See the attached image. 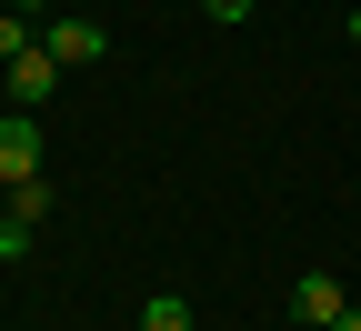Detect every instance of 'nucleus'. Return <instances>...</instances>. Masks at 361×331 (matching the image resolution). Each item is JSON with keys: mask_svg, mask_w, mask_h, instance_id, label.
<instances>
[{"mask_svg": "<svg viewBox=\"0 0 361 331\" xmlns=\"http://www.w3.org/2000/svg\"><path fill=\"white\" fill-rule=\"evenodd\" d=\"M30 30H40V51H51L61 71H80V61H101V51H111V30H101V20H80V11H51V20H30Z\"/></svg>", "mask_w": 361, "mask_h": 331, "instance_id": "1", "label": "nucleus"}, {"mask_svg": "<svg viewBox=\"0 0 361 331\" xmlns=\"http://www.w3.org/2000/svg\"><path fill=\"white\" fill-rule=\"evenodd\" d=\"M51 90H61V61L40 51V30H30V51L11 61V111H40V101H51Z\"/></svg>", "mask_w": 361, "mask_h": 331, "instance_id": "2", "label": "nucleus"}, {"mask_svg": "<svg viewBox=\"0 0 361 331\" xmlns=\"http://www.w3.org/2000/svg\"><path fill=\"white\" fill-rule=\"evenodd\" d=\"M30 171H40V121L0 111V181H30Z\"/></svg>", "mask_w": 361, "mask_h": 331, "instance_id": "3", "label": "nucleus"}, {"mask_svg": "<svg viewBox=\"0 0 361 331\" xmlns=\"http://www.w3.org/2000/svg\"><path fill=\"white\" fill-rule=\"evenodd\" d=\"M291 311H301L311 331H331V321H341L351 301H341V281H331V271H301V281H291Z\"/></svg>", "mask_w": 361, "mask_h": 331, "instance_id": "4", "label": "nucleus"}, {"mask_svg": "<svg viewBox=\"0 0 361 331\" xmlns=\"http://www.w3.org/2000/svg\"><path fill=\"white\" fill-rule=\"evenodd\" d=\"M0 211H11V221H51V181H40V171L11 181V201H0Z\"/></svg>", "mask_w": 361, "mask_h": 331, "instance_id": "5", "label": "nucleus"}, {"mask_svg": "<svg viewBox=\"0 0 361 331\" xmlns=\"http://www.w3.org/2000/svg\"><path fill=\"white\" fill-rule=\"evenodd\" d=\"M141 331H191V301H180V291H151L141 301Z\"/></svg>", "mask_w": 361, "mask_h": 331, "instance_id": "6", "label": "nucleus"}, {"mask_svg": "<svg viewBox=\"0 0 361 331\" xmlns=\"http://www.w3.org/2000/svg\"><path fill=\"white\" fill-rule=\"evenodd\" d=\"M20 51H30V20H20V11H0V71H11Z\"/></svg>", "mask_w": 361, "mask_h": 331, "instance_id": "7", "label": "nucleus"}, {"mask_svg": "<svg viewBox=\"0 0 361 331\" xmlns=\"http://www.w3.org/2000/svg\"><path fill=\"white\" fill-rule=\"evenodd\" d=\"M30 251V221H11V211H0V261H20Z\"/></svg>", "mask_w": 361, "mask_h": 331, "instance_id": "8", "label": "nucleus"}, {"mask_svg": "<svg viewBox=\"0 0 361 331\" xmlns=\"http://www.w3.org/2000/svg\"><path fill=\"white\" fill-rule=\"evenodd\" d=\"M201 11H211V20H251V0H201Z\"/></svg>", "mask_w": 361, "mask_h": 331, "instance_id": "9", "label": "nucleus"}, {"mask_svg": "<svg viewBox=\"0 0 361 331\" xmlns=\"http://www.w3.org/2000/svg\"><path fill=\"white\" fill-rule=\"evenodd\" d=\"M341 40H351V51H361V11H341Z\"/></svg>", "mask_w": 361, "mask_h": 331, "instance_id": "10", "label": "nucleus"}, {"mask_svg": "<svg viewBox=\"0 0 361 331\" xmlns=\"http://www.w3.org/2000/svg\"><path fill=\"white\" fill-rule=\"evenodd\" d=\"M331 331H361V301H351V311H341V321H331Z\"/></svg>", "mask_w": 361, "mask_h": 331, "instance_id": "11", "label": "nucleus"}, {"mask_svg": "<svg viewBox=\"0 0 361 331\" xmlns=\"http://www.w3.org/2000/svg\"><path fill=\"white\" fill-rule=\"evenodd\" d=\"M11 11H20V20H30V11H40V0H11Z\"/></svg>", "mask_w": 361, "mask_h": 331, "instance_id": "12", "label": "nucleus"}, {"mask_svg": "<svg viewBox=\"0 0 361 331\" xmlns=\"http://www.w3.org/2000/svg\"><path fill=\"white\" fill-rule=\"evenodd\" d=\"M0 201H11V181H0Z\"/></svg>", "mask_w": 361, "mask_h": 331, "instance_id": "13", "label": "nucleus"}]
</instances>
